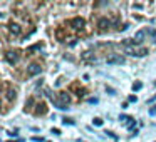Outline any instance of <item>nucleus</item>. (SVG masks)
Listing matches in <instances>:
<instances>
[{"instance_id": "1", "label": "nucleus", "mask_w": 156, "mask_h": 142, "mask_svg": "<svg viewBox=\"0 0 156 142\" xmlns=\"http://www.w3.org/2000/svg\"><path fill=\"white\" fill-rule=\"evenodd\" d=\"M124 52L133 57H143V55L149 54V50L143 45H124Z\"/></svg>"}, {"instance_id": "2", "label": "nucleus", "mask_w": 156, "mask_h": 142, "mask_svg": "<svg viewBox=\"0 0 156 142\" xmlns=\"http://www.w3.org/2000/svg\"><path fill=\"white\" fill-rule=\"evenodd\" d=\"M15 95H17V94H15L14 89L9 90V84H7V82H4V100H5V104H7V100H14Z\"/></svg>"}, {"instance_id": "3", "label": "nucleus", "mask_w": 156, "mask_h": 142, "mask_svg": "<svg viewBox=\"0 0 156 142\" xmlns=\"http://www.w3.org/2000/svg\"><path fill=\"white\" fill-rule=\"evenodd\" d=\"M106 62H108V64H124V57L119 55V54H111L106 59Z\"/></svg>"}, {"instance_id": "4", "label": "nucleus", "mask_w": 156, "mask_h": 142, "mask_svg": "<svg viewBox=\"0 0 156 142\" xmlns=\"http://www.w3.org/2000/svg\"><path fill=\"white\" fill-rule=\"evenodd\" d=\"M42 72V67L39 64H32V65H29V69H27V75H37V74H41Z\"/></svg>"}, {"instance_id": "5", "label": "nucleus", "mask_w": 156, "mask_h": 142, "mask_svg": "<svg viewBox=\"0 0 156 142\" xmlns=\"http://www.w3.org/2000/svg\"><path fill=\"white\" fill-rule=\"evenodd\" d=\"M5 59H7L9 64H15V62L19 60V54L15 50H10V52H7V54H5Z\"/></svg>"}, {"instance_id": "6", "label": "nucleus", "mask_w": 156, "mask_h": 142, "mask_svg": "<svg viewBox=\"0 0 156 142\" xmlns=\"http://www.w3.org/2000/svg\"><path fill=\"white\" fill-rule=\"evenodd\" d=\"M109 25H111V22H109L108 19H99L98 27H99V30H101V32H106L109 29Z\"/></svg>"}, {"instance_id": "7", "label": "nucleus", "mask_w": 156, "mask_h": 142, "mask_svg": "<svg viewBox=\"0 0 156 142\" xmlns=\"http://www.w3.org/2000/svg\"><path fill=\"white\" fill-rule=\"evenodd\" d=\"M144 37H146V30H139L138 34L134 35V44L136 45H141L143 40H144Z\"/></svg>"}, {"instance_id": "8", "label": "nucleus", "mask_w": 156, "mask_h": 142, "mask_svg": "<svg viewBox=\"0 0 156 142\" xmlns=\"http://www.w3.org/2000/svg\"><path fill=\"white\" fill-rule=\"evenodd\" d=\"M69 24H71V25H74V29H77V30H79V29H82V27H84V20H82V19H79V17L72 19V20L69 22Z\"/></svg>"}, {"instance_id": "9", "label": "nucleus", "mask_w": 156, "mask_h": 142, "mask_svg": "<svg viewBox=\"0 0 156 142\" xmlns=\"http://www.w3.org/2000/svg\"><path fill=\"white\" fill-rule=\"evenodd\" d=\"M39 109H35V115H44L45 112H47V107H45V104H37Z\"/></svg>"}, {"instance_id": "10", "label": "nucleus", "mask_w": 156, "mask_h": 142, "mask_svg": "<svg viewBox=\"0 0 156 142\" xmlns=\"http://www.w3.org/2000/svg\"><path fill=\"white\" fill-rule=\"evenodd\" d=\"M9 29H10V32H12L14 35H20V25H17V24H10V27H9Z\"/></svg>"}, {"instance_id": "11", "label": "nucleus", "mask_w": 156, "mask_h": 142, "mask_svg": "<svg viewBox=\"0 0 156 142\" xmlns=\"http://www.w3.org/2000/svg\"><path fill=\"white\" fill-rule=\"evenodd\" d=\"M146 35H149V37H151L153 40L156 42V30H151V29H148V30H146Z\"/></svg>"}, {"instance_id": "12", "label": "nucleus", "mask_w": 156, "mask_h": 142, "mask_svg": "<svg viewBox=\"0 0 156 142\" xmlns=\"http://www.w3.org/2000/svg\"><path fill=\"white\" fill-rule=\"evenodd\" d=\"M62 124H64V125H74V120H72V119H67V117H64V119H62Z\"/></svg>"}, {"instance_id": "13", "label": "nucleus", "mask_w": 156, "mask_h": 142, "mask_svg": "<svg viewBox=\"0 0 156 142\" xmlns=\"http://www.w3.org/2000/svg\"><path fill=\"white\" fill-rule=\"evenodd\" d=\"M141 87H143L141 82H134V84H133V90H139Z\"/></svg>"}, {"instance_id": "14", "label": "nucleus", "mask_w": 156, "mask_h": 142, "mask_svg": "<svg viewBox=\"0 0 156 142\" xmlns=\"http://www.w3.org/2000/svg\"><path fill=\"white\" fill-rule=\"evenodd\" d=\"M92 122H94V125H102V119H99V117H96Z\"/></svg>"}, {"instance_id": "15", "label": "nucleus", "mask_w": 156, "mask_h": 142, "mask_svg": "<svg viewBox=\"0 0 156 142\" xmlns=\"http://www.w3.org/2000/svg\"><path fill=\"white\" fill-rule=\"evenodd\" d=\"M34 142H44V137H32Z\"/></svg>"}, {"instance_id": "16", "label": "nucleus", "mask_w": 156, "mask_h": 142, "mask_svg": "<svg viewBox=\"0 0 156 142\" xmlns=\"http://www.w3.org/2000/svg\"><path fill=\"white\" fill-rule=\"evenodd\" d=\"M149 115H156V105H154V107L149 109Z\"/></svg>"}, {"instance_id": "17", "label": "nucleus", "mask_w": 156, "mask_h": 142, "mask_svg": "<svg viewBox=\"0 0 156 142\" xmlns=\"http://www.w3.org/2000/svg\"><path fill=\"white\" fill-rule=\"evenodd\" d=\"M138 100V97H136V95H129V102H136Z\"/></svg>"}, {"instance_id": "18", "label": "nucleus", "mask_w": 156, "mask_h": 142, "mask_svg": "<svg viewBox=\"0 0 156 142\" xmlns=\"http://www.w3.org/2000/svg\"><path fill=\"white\" fill-rule=\"evenodd\" d=\"M52 134H54V135H61V130H59V129H52Z\"/></svg>"}, {"instance_id": "19", "label": "nucleus", "mask_w": 156, "mask_h": 142, "mask_svg": "<svg viewBox=\"0 0 156 142\" xmlns=\"http://www.w3.org/2000/svg\"><path fill=\"white\" fill-rule=\"evenodd\" d=\"M89 104H98V99H89Z\"/></svg>"}, {"instance_id": "20", "label": "nucleus", "mask_w": 156, "mask_h": 142, "mask_svg": "<svg viewBox=\"0 0 156 142\" xmlns=\"http://www.w3.org/2000/svg\"><path fill=\"white\" fill-rule=\"evenodd\" d=\"M15 142H22V140H15Z\"/></svg>"}, {"instance_id": "21", "label": "nucleus", "mask_w": 156, "mask_h": 142, "mask_svg": "<svg viewBox=\"0 0 156 142\" xmlns=\"http://www.w3.org/2000/svg\"><path fill=\"white\" fill-rule=\"evenodd\" d=\"M154 85H156V82H154Z\"/></svg>"}]
</instances>
